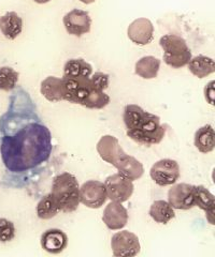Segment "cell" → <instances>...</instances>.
<instances>
[{
    "label": "cell",
    "instance_id": "cell-3",
    "mask_svg": "<svg viewBox=\"0 0 215 257\" xmlns=\"http://www.w3.org/2000/svg\"><path fill=\"white\" fill-rule=\"evenodd\" d=\"M97 151L105 162L116 167L118 174L131 181L140 179L145 174V167L140 161L127 155L118 140L112 135L102 136L97 144Z\"/></svg>",
    "mask_w": 215,
    "mask_h": 257
},
{
    "label": "cell",
    "instance_id": "cell-20",
    "mask_svg": "<svg viewBox=\"0 0 215 257\" xmlns=\"http://www.w3.org/2000/svg\"><path fill=\"white\" fill-rule=\"evenodd\" d=\"M187 64L190 73L194 74L198 78H204L214 73L215 71L214 60L203 55L196 56V57L190 59Z\"/></svg>",
    "mask_w": 215,
    "mask_h": 257
},
{
    "label": "cell",
    "instance_id": "cell-12",
    "mask_svg": "<svg viewBox=\"0 0 215 257\" xmlns=\"http://www.w3.org/2000/svg\"><path fill=\"white\" fill-rule=\"evenodd\" d=\"M195 186L188 183H179L173 186L168 192V203L172 208L179 210H188L195 206Z\"/></svg>",
    "mask_w": 215,
    "mask_h": 257
},
{
    "label": "cell",
    "instance_id": "cell-22",
    "mask_svg": "<svg viewBox=\"0 0 215 257\" xmlns=\"http://www.w3.org/2000/svg\"><path fill=\"white\" fill-rule=\"evenodd\" d=\"M149 214L156 223L161 224H168L172 219L176 218L173 208L166 200H155L150 208Z\"/></svg>",
    "mask_w": 215,
    "mask_h": 257
},
{
    "label": "cell",
    "instance_id": "cell-23",
    "mask_svg": "<svg viewBox=\"0 0 215 257\" xmlns=\"http://www.w3.org/2000/svg\"><path fill=\"white\" fill-rule=\"evenodd\" d=\"M93 67L84 59H69L63 66V75L91 77Z\"/></svg>",
    "mask_w": 215,
    "mask_h": 257
},
{
    "label": "cell",
    "instance_id": "cell-11",
    "mask_svg": "<svg viewBox=\"0 0 215 257\" xmlns=\"http://www.w3.org/2000/svg\"><path fill=\"white\" fill-rule=\"evenodd\" d=\"M62 23L69 35L79 38L89 34L92 27V19L89 12L80 9H74L67 13L63 16Z\"/></svg>",
    "mask_w": 215,
    "mask_h": 257
},
{
    "label": "cell",
    "instance_id": "cell-18",
    "mask_svg": "<svg viewBox=\"0 0 215 257\" xmlns=\"http://www.w3.org/2000/svg\"><path fill=\"white\" fill-rule=\"evenodd\" d=\"M194 143L201 154H209L215 148V132L212 125L205 124L199 127L195 133Z\"/></svg>",
    "mask_w": 215,
    "mask_h": 257
},
{
    "label": "cell",
    "instance_id": "cell-5",
    "mask_svg": "<svg viewBox=\"0 0 215 257\" xmlns=\"http://www.w3.org/2000/svg\"><path fill=\"white\" fill-rule=\"evenodd\" d=\"M159 45L164 50V62L173 69L185 67L192 59V52L185 40L176 35H166L159 40Z\"/></svg>",
    "mask_w": 215,
    "mask_h": 257
},
{
    "label": "cell",
    "instance_id": "cell-2",
    "mask_svg": "<svg viewBox=\"0 0 215 257\" xmlns=\"http://www.w3.org/2000/svg\"><path fill=\"white\" fill-rule=\"evenodd\" d=\"M123 120L128 138L145 146L159 144L167 132V124L161 123V118L136 104H129L124 108Z\"/></svg>",
    "mask_w": 215,
    "mask_h": 257
},
{
    "label": "cell",
    "instance_id": "cell-31",
    "mask_svg": "<svg viewBox=\"0 0 215 257\" xmlns=\"http://www.w3.org/2000/svg\"><path fill=\"white\" fill-rule=\"evenodd\" d=\"M80 2L83 3V4H85V5H91V4H93V3L96 2V0H80Z\"/></svg>",
    "mask_w": 215,
    "mask_h": 257
},
{
    "label": "cell",
    "instance_id": "cell-30",
    "mask_svg": "<svg viewBox=\"0 0 215 257\" xmlns=\"http://www.w3.org/2000/svg\"><path fill=\"white\" fill-rule=\"evenodd\" d=\"M34 2H35L36 4H39V5H44V4L50 3L51 0H34Z\"/></svg>",
    "mask_w": 215,
    "mask_h": 257
},
{
    "label": "cell",
    "instance_id": "cell-7",
    "mask_svg": "<svg viewBox=\"0 0 215 257\" xmlns=\"http://www.w3.org/2000/svg\"><path fill=\"white\" fill-rule=\"evenodd\" d=\"M150 175L157 186H171L180 178L179 163L171 159H163L152 166Z\"/></svg>",
    "mask_w": 215,
    "mask_h": 257
},
{
    "label": "cell",
    "instance_id": "cell-26",
    "mask_svg": "<svg viewBox=\"0 0 215 257\" xmlns=\"http://www.w3.org/2000/svg\"><path fill=\"white\" fill-rule=\"evenodd\" d=\"M110 103V96L105 93V91H100L94 89L87 96L86 100L83 103V106L90 109H101L106 107Z\"/></svg>",
    "mask_w": 215,
    "mask_h": 257
},
{
    "label": "cell",
    "instance_id": "cell-16",
    "mask_svg": "<svg viewBox=\"0 0 215 257\" xmlns=\"http://www.w3.org/2000/svg\"><path fill=\"white\" fill-rule=\"evenodd\" d=\"M0 31L8 40H15L23 31V20L14 11L0 16Z\"/></svg>",
    "mask_w": 215,
    "mask_h": 257
},
{
    "label": "cell",
    "instance_id": "cell-25",
    "mask_svg": "<svg viewBox=\"0 0 215 257\" xmlns=\"http://www.w3.org/2000/svg\"><path fill=\"white\" fill-rule=\"evenodd\" d=\"M19 72L11 67L0 68V90H13L19 82Z\"/></svg>",
    "mask_w": 215,
    "mask_h": 257
},
{
    "label": "cell",
    "instance_id": "cell-24",
    "mask_svg": "<svg viewBox=\"0 0 215 257\" xmlns=\"http://www.w3.org/2000/svg\"><path fill=\"white\" fill-rule=\"evenodd\" d=\"M60 209L51 193L43 196L37 205V215L41 220H50L57 215Z\"/></svg>",
    "mask_w": 215,
    "mask_h": 257
},
{
    "label": "cell",
    "instance_id": "cell-13",
    "mask_svg": "<svg viewBox=\"0 0 215 257\" xmlns=\"http://www.w3.org/2000/svg\"><path fill=\"white\" fill-rule=\"evenodd\" d=\"M127 35L134 44L148 45L154 39V26L148 19H137L129 25Z\"/></svg>",
    "mask_w": 215,
    "mask_h": 257
},
{
    "label": "cell",
    "instance_id": "cell-19",
    "mask_svg": "<svg viewBox=\"0 0 215 257\" xmlns=\"http://www.w3.org/2000/svg\"><path fill=\"white\" fill-rule=\"evenodd\" d=\"M40 91L44 98L50 102H59L63 100V89H62V79L49 76L42 80Z\"/></svg>",
    "mask_w": 215,
    "mask_h": 257
},
{
    "label": "cell",
    "instance_id": "cell-17",
    "mask_svg": "<svg viewBox=\"0 0 215 257\" xmlns=\"http://www.w3.org/2000/svg\"><path fill=\"white\" fill-rule=\"evenodd\" d=\"M194 202L195 206L205 211L208 220L211 224H214V209H215V198L208 189L202 186H195L194 191Z\"/></svg>",
    "mask_w": 215,
    "mask_h": 257
},
{
    "label": "cell",
    "instance_id": "cell-4",
    "mask_svg": "<svg viewBox=\"0 0 215 257\" xmlns=\"http://www.w3.org/2000/svg\"><path fill=\"white\" fill-rule=\"evenodd\" d=\"M54 199L62 212L76 211L80 204V186L76 177L70 173H62L56 176L52 183Z\"/></svg>",
    "mask_w": 215,
    "mask_h": 257
},
{
    "label": "cell",
    "instance_id": "cell-1",
    "mask_svg": "<svg viewBox=\"0 0 215 257\" xmlns=\"http://www.w3.org/2000/svg\"><path fill=\"white\" fill-rule=\"evenodd\" d=\"M17 130L5 135L0 145L3 162L7 170L21 176L24 184L36 180L49 162L53 151L52 134L41 122L31 104L18 120Z\"/></svg>",
    "mask_w": 215,
    "mask_h": 257
},
{
    "label": "cell",
    "instance_id": "cell-29",
    "mask_svg": "<svg viewBox=\"0 0 215 257\" xmlns=\"http://www.w3.org/2000/svg\"><path fill=\"white\" fill-rule=\"evenodd\" d=\"M204 96L210 104H214V80L210 82L204 88Z\"/></svg>",
    "mask_w": 215,
    "mask_h": 257
},
{
    "label": "cell",
    "instance_id": "cell-15",
    "mask_svg": "<svg viewBox=\"0 0 215 257\" xmlns=\"http://www.w3.org/2000/svg\"><path fill=\"white\" fill-rule=\"evenodd\" d=\"M68 245V237L60 229L52 228L44 231L41 236V246L50 254H59Z\"/></svg>",
    "mask_w": 215,
    "mask_h": 257
},
{
    "label": "cell",
    "instance_id": "cell-9",
    "mask_svg": "<svg viewBox=\"0 0 215 257\" xmlns=\"http://www.w3.org/2000/svg\"><path fill=\"white\" fill-rule=\"evenodd\" d=\"M111 248L116 257H132L140 253L139 238L128 230L118 231L111 239Z\"/></svg>",
    "mask_w": 215,
    "mask_h": 257
},
{
    "label": "cell",
    "instance_id": "cell-28",
    "mask_svg": "<svg viewBox=\"0 0 215 257\" xmlns=\"http://www.w3.org/2000/svg\"><path fill=\"white\" fill-rule=\"evenodd\" d=\"M91 83L94 89L105 91L109 87V75L106 73H102V72H96L92 75Z\"/></svg>",
    "mask_w": 215,
    "mask_h": 257
},
{
    "label": "cell",
    "instance_id": "cell-10",
    "mask_svg": "<svg viewBox=\"0 0 215 257\" xmlns=\"http://www.w3.org/2000/svg\"><path fill=\"white\" fill-rule=\"evenodd\" d=\"M107 198L105 183L98 180L86 181L80 188V203L87 208L98 209L105 205Z\"/></svg>",
    "mask_w": 215,
    "mask_h": 257
},
{
    "label": "cell",
    "instance_id": "cell-21",
    "mask_svg": "<svg viewBox=\"0 0 215 257\" xmlns=\"http://www.w3.org/2000/svg\"><path fill=\"white\" fill-rule=\"evenodd\" d=\"M159 69H161V60L154 56H146L137 61L134 72L142 78L152 79L157 77Z\"/></svg>",
    "mask_w": 215,
    "mask_h": 257
},
{
    "label": "cell",
    "instance_id": "cell-8",
    "mask_svg": "<svg viewBox=\"0 0 215 257\" xmlns=\"http://www.w3.org/2000/svg\"><path fill=\"white\" fill-rule=\"evenodd\" d=\"M107 197L117 203H125L133 193V183L121 174H114L108 177L105 182Z\"/></svg>",
    "mask_w": 215,
    "mask_h": 257
},
{
    "label": "cell",
    "instance_id": "cell-27",
    "mask_svg": "<svg viewBox=\"0 0 215 257\" xmlns=\"http://www.w3.org/2000/svg\"><path fill=\"white\" fill-rule=\"evenodd\" d=\"M15 237V226L13 222L0 218V242H9Z\"/></svg>",
    "mask_w": 215,
    "mask_h": 257
},
{
    "label": "cell",
    "instance_id": "cell-6",
    "mask_svg": "<svg viewBox=\"0 0 215 257\" xmlns=\"http://www.w3.org/2000/svg\"><path fill=\"white\" fill-rule=\"evenodd\" d=\"M63 100L70 103L83 105L84 101L92 92L93 86L90 77L82 76H62Z\"/></svg>",
    "mask_w": 215,
    "mask_h": 257
},
{
    "label": "cell",
    "instance_id": "cell-14",
    "mask_svg": "<svg viewBox=\"0 0 215 257\" xmlns=\"http://www.w3.org/2000/svg\"><path fill=\"white\" fill-rule=\"evenodd\" d=\"M102 221L111 230L122 229L128 223V211L122 203L111 202L103 211Z\"/></svg>",
    "mask_w": 215,
    "mask_h": 257
}]
</instances>
